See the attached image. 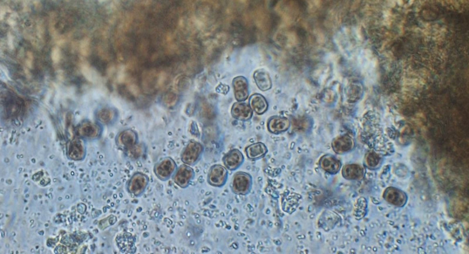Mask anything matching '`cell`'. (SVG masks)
Returning a JSON list of instances; mask_svg holds the SVG:
<instances>
[{
  "mask_svg": "<svg viewBox=\"0 0 469 254\" xmlns=\"http://www.w3.org/2000/svg\"><path fill=\"white\" fill-rule=\"evenodd\" d=\"M227 177L228 172L225 167L214 164L209 170L207 182L213 187L222 188L226 183Z\"/></svg>",
  "mask_w": 469,
  "mask_h": 254,
  "instance_id": "cell-5",
  "label": "cell"
},
{
  "mask_svg": "<svg viewBox=\"0 0 469 254\" xmlns=\"http://www.w3.org/2000/svg\"><path fill=\"white\" fill-rule=\"evenodd\" d=\"M26 64L28 68H32L34 60L33 54L32 52H28L27 54Z\"/></svg>",
  "mask_w": 469,
  "mask_h": 254,
  "instance_id": "cell-29",
  "label": "cell"
},
{
  "mask_svg": "<svg viewBox=\"0 0 469 254\" xmlns=\"http://www.w3.org/2000/svg\"><path fill=\"white\" fill-rule=\"evenodd\" d=\"M365 171L364 168L358 164H348L342 170L344 178L349 180H358L363 179Z\"/></svg>",
  "mask_w": 469,
  "mask_h": 254,
  "instance_id": "cell-16",
  "label": "cell"
},
{
  "mask_svg": "<svg viewBox=\"0 0 469 254\" xmlns=\"http://www.w3.org/2000/svg\"><path fill=\"white\" fill-rule=\"evenodd\" d=\"M222 161L227 170L233 171L239 169L242 166L244 157L240 150L234 149L230 150L224 156Z\"/></svg>",
  "mask_w": 469,
  "mask_h": 254,
  "instance_id": "cell-10",
  "label": "cell"
},
{
  "mask_svg": "<svg viewBox=\"0 0 469 254\" xmlns=\"http://www.w3.org/2000/svg\"><path fill=\"white\" fill-rule=\"evenodd\" d=\"M80 52L83 56H87L91 53V40L85 38L80 44Z\"/></svg>",
  "mask_w": 469,
  "mask_h": 254,
  "instance_id": "cell-25",
  "label": "cell"
},
{
  "mask_svg": "<svg viewBox=\"0 0 469 254\" xmlns=\"http://www.w3.org/2000/svg\"><path fill=\"white\" fill-rule=\"evenodd\" d=\"M195 178V172L191 166L187 164H182L177 168L172 176L174 182L179 187L185 188L189 186Z\"/></svg>",
  "mask_w": 469,
  "mask_h": 254,
  "instance_id": "cell-6",
  "label": "cell"
},
{
  "mask_svg": "<svg viewBox=\"0 0 469 254\" xmlns=\"http://www.w3.org/2000/svg\"><path fill=\"white\" fill-rule=\"evenodd\" d=\"M234 98L239 102L246 101L249 96V84L244 76L234 78L232 81Z\"/></svg>",
  "mask_w": 469,
  "mask_h": 254,
  "instance_id": "cell-9",
  "label": "cell"
},
{
  "mask_svg": "<svg viewBox=\"0 0 469 254\" xmlns=\"http://www.w3.org/2000/svg\"><path fill=\"white\" fill-rule=\"evenodd\" d=\"M382 158L378 154L371 151L365 157V164L369 169L376 170L381 166Z\"/></svg>",
  "mask_w": 469,
  "mask_h": 254,
  "instance_id": "cell-23",
  "label": "cell"
},
{
  "mask_svg": "<svg viewBox=\"0 0 469 254\" xmlns=\"http://www.w3.org/2000/svg\"><path fill=\"white\" fill-rule=\"evenodd\" d=\"M250 106L252 110L259 115L264 114L268 108L266 98L260 94H254L251 96Z\"/></svg>",
  "mask_w": 469,
  "mask_h": 254,
  "instance_id": "cell-19",
  "label": "cell"
},
{
  "mask_svg": "<svg viewBox=\"0 0 469 254\" xmlns=\"http://www.w3.org/2000/svg\"><path fill=\"white\" fill-rule=\"evenodd\" d=\"M8 38L9 46L10 49L13 50L15 48V38H14L11 32H9Z\"/></svg>",
  "mask_w": 469,
  "mask_h": 254,
  "instance_id": "cell-30",
  "label": "cell"
},
{
  "mask_svg": "<svg viewBox=\"0 0 469 254\" xmlns=\"http://www.w3.org/2000/svg\"><path fill=\"white\" fill-rule=\"evenodd\" d=\"M334 152L337 154H344L350 152L354 148L355 142L352 137L348 135L337 136L332 143Z\"/></svg>",
  "mask_w": 469,
  "mask_h": 254,
  "instance_id": "cell-8",
  "label": "cell"
},
{
  "mask_svg": "<svg viewBox=\"0 0 469 254\" xmlns=\"http://www.w3.org/2000/svg\"><path fill=\"white\" fill-rule=\"evenodd\" d=\"M69 157L72 160H79L84 158L85 154V146L81 140H72L68 147Z\"/></svg>",
  "mask_w": 469,
  "mask_h": 254,
  "instance_id": "cell-18",
  "label": "cell"
},
{
  "mask_svg": "<svg viewBox=\"0 0 469 254\" xmlns=\"http://www.w3.org/2000/svg\"><path fill=\"white\" fill-rule=\"evenodd\" d=\"M146 152V147L143 144H137L136 145L126 150V156L132 160H137L142 157Z\"/></svg>",
  "mask_w": 469,
  "mask_h": 254,
  "instance_id": "cell-22",
  "label": "cell"
},
{
  "mask_svg": "<svg viewBox=\"0 0 469 254\" xmlns=\"http://www.w3.org/2000/svg\"><path fill=\"white\" fill-rule=\"evenodd\" d=\"M203 150L204 148L201 143L195 140H190L181 153L182 162L189 166H195L201 160Z\"/></svg>",
  "mask_w": 469,
  "mask_h": 254,
  "instance_id": "cell-1",
  "label": "cell"
},
{
  "mask_svg": "<svg viewBox=\"0 0 469 254\" xmlns=\"http://www.w3.org/2000/svg\"><path fill=\"white\" fill-rule=\"evenodd\" d=\"M138 142L137 134L132 130H126L119 134L117 138V145L122 148L129 149Z\"/></svg>",
  "mask_w": 469,
  "mask_h": 254,
  "instance_id": "cell-15",
  "label": "cell"
},
{
  "mask_svg": "<svg viewBox=\"0 0 469 254\" xmlns=\"http://www.w3.org/2000/svg\"><path fill=\"white\" fill-rule=\"evenodd\" d=\"M51 58L52 60L55 63H58L61 60V53L60 48L58 47H54L52 50L51 52Z\"/></svg>",
  "mask_w": 469,
  "mask_h": 254,
  "instance_id": "cell-27",
  "label": "cell"
},
{
  "mask_svg": "<svg viewBox=\"0 0 469 254\" xmlns=\"http://www.w3.org/2000/svg\"><path fill=\"white\" fill-rule=\"evenodd\" d=\"M254 78L257 86L261 90L265 92L270 90L272 86L271 76L265 70H259L255 72Z\"/></svg>",
  "mask_w": 469,
  "mask_h": 254,
  "instance_id": "cell-17",
  "label": "cell"
},
{
  "mask_svg": "<svg viewBox=\"0 0 469 254\" xmlns=\"http://www.w3.org/2000/svg\"><path fill=\"white\" fill-rule=\"evenodd\" d=\"M82 72L84 73L85 76L88 78L89 80L92 81L93 80H94V76H93L92 70H91V68L88 66V65H83Z\"/></svg>",
  "mask_w": 469,
  "mask_h": 254,
  "instance_id": "cell-28",
  "label": "cell"
},
{
  "mask_svg": "<svg viewBox=\"0 0 469 254\" xmlns=\"http://www.w3.org/2000/svg\"><path fill=\"white\" fill-rule=\"evenodd\" d=\"M253 186V178L249 174L239 172L234 174L232 183L233 193L239 195H246L250 193Z\"/></svg>",
  "mask_w": 469,
  "mask_h": 254,
  "instance_id": "cell-3",
  "label": "cell"
},
{
  "mask_svg": "<svg viewBox=\"0 0 469 254\" xmlns=\"http://www.w3.org/2000/svg\"><path fill=\"white\" fill-rule=\"evenodd\" d=\"M290 125L291 123L288 118L284 116H274L269 120L267 126L269 132L278 134L288 131Z\"/></svg>",
  "mask_w": 469,
  "mask_h": 254,
  "instance_id": "cell-13",
  "label": "cell"
},
{
  "mask_svg": "<svg viewBox=\"0 0 469 254\" xmlns=\"http://www.w3.org/2000/svg\"><path fill=\"white\" fill-rule=\"evenodd\" d=\"M321 168L331 174H337L340 171L341 163L336 157L330 155L323 156L319 160Z\"/></svg>",
  "mask_w": 469,
  "mask_h": 254,
  "instance_id": "cell-14",
  "label": "cell"
},
{
  "mask_svg": "<svg viewBox=\"0 0 469 254\" xmlns=\"http://www.w3.org/2000/svg\"><path fill=\"white\" fill-rule=\"evenodd\" d=\"M149 184V178L147 175L141 172H137L133 175L127 184V190L129 193L136 197H140L146 190Z\"/></svg>",
  "mask_w": 469,
  "mask_h": 254,
  "instance_id": "cell-4",
  "label": "cell"
},
{
  "mask_svg": "<svg viewBox=\"0 0 469 254\" xmlns=\"http://www.w3.org/2000/svg\"><path fill=\"white\" fill-rule=\"evenodd\" d=\"M38 34H39V36L40 38H43V35L44 34V28L42 24H39L37 26Z\"/></svg>",
  "mask_w": 469,
  "mask_h": 254,
  "instance_id": "cell-31",
  "label": "cell"
},
{
  "mask_svg": "<svg viewBox=\"0 0 469 254\" xmlns=\"http://www.w3.org/2000/svg\"><path fill=\"white\" fill-rule=\"evenodd\" d=\"M116 243L120 252L122 253L134 254L136 252L135 240L130 233H123L117 236Z\"/></svg>",
  "mask_w": 469,
  "mask_h": 254,
  "instance_id": "cell-11",
  "label": "cell"
},
{
  "mask_svg": "<svg viewBox=\"0 0 469 254\" xmlns=\"http://www.w3.org/2000/svg\"><path fill=\"white\" fill-rule=\"evenodd\" d=\"M385 200L396 207H402L407 202V196L405 192L398 188L389 187L386 188L383 194Z\"/></svg>",
  "mask_w": 469,
  "mask_h": 254,
  "instance_id": "cell-7",
  "label": "cell"
},
{
  "mask_svg": "<svg viewBox=\"0 0 469 254\" xmlns=\"http://www.w3.org/2000/svg\"><path fill=\"white\" fill-rule=\"evenodd\" d=\"M246 152L248 158L257 160L266 156L268 148L264 144L257 142L247 146L246 148Z\"/></svg>",
  "mask_w": 469,
  "mask_h": 254,
  "instance_id": "cell-20",
  "label": "cell"
},
{
  "mask_svg": "<svg viewBox=\"0 0 469 254\" xmlns=\"http://www.w3.org/2000/svg\"><path fill=\"white\" fill-rule=\"evenodd\" d=\"M19 106V102L14 98L12 100L8 102V110L9 114H15L20 111Z\"/></svg>",
  "mask_w": 469,
  "mask_h": 254,
  "instance_id": "cell-26",
  "label": "cell"
},
{
  "mask_svg": "<svg viewBox=\"0 0 469 254\" xmlns=\"http://www.w3.org/2000/svg\"><path fill=\"white\" fill-rule=\"evenodd\" d=\"M231 114L234 119L246 122L253 116V110L249 104L243 102H237L231 108Z\"/></svg>",
  "mask_w": 469,
  "mask_h": 254,
  "instance_id": "cell-12",
  "label": "cell"
},
{
  "mask_svg": "<svg viewBox=\"0 0 469 254\" xmlns=\"http://www.w3.org/2000/svg\"><path fill=\"white\" fill-rule=\"evenodd\" d=\"M78 132L79 136L88 138H95L99 136L101 129L95 124L91 122H84L78 127Z\"/></svg>",
  "mask_w": 469,
  "mask_h": 254,
  "instance_id": "cell-21",
  "label": "cell"
},
{
  "mask_svg": "<svg viewBox=\"0 0 469 254\" xmlns=\"http://www.w3.org/2000/svg\"><path fill=\"white\" fill-rule=\"evenodd\" d=\"M177 168V164L173 159L165 157L155 164L154 173L158 180L165 182L173 176Z\"/></svg>",
  "mask_w": 469,
  "mask_h": 254,
  "instance_id": "cell-2",
  "label": "cell"
},
{
  "mask_svg": "<svg viewBox=\"0 0 469 254\" xmlns=\"http://www.w3.org/2000/svg\"><path fill=\"white\" fill-rule=\"evenodd\" d=\"M114 113L112 110L110 108H102L98 113V118L102 122L107 123L113 119Z\"/></svg>",
  "mask_w": 469,
  "mask_h": 254,
  "instance_id": "cell-24",
  "label": "cell"
}]
</instances>
